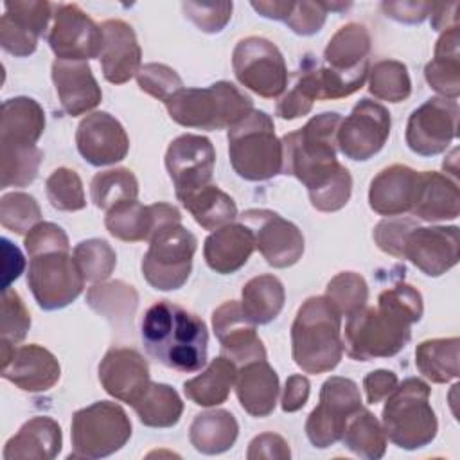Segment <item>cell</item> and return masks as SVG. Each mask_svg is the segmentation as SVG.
<instances>
[{"label":"cell","instance_id":"obj_15","mask_svg":"<svg viewBox=\"0 0 460 460\" xmlns=\"http://www.w3.org/2000/svg\"><path fill=\"white\" fill-rule=\"evenodd\" d=\"M458 129V102L446 97H431L411 111L406 124V144L420 156L444 153Z\"/></svg>","mask_w":460,"mask_h":460},{"label":"cell","instance_id":"obj_33","mask_svg":"<svg viewBox=\"0 0 460 460\" xmlns=\"http://www.w3.org/2000/svg\"><path fill=\"white\" fill-rule=\"evenodd\" d=\"M235 376L237 365L232 359L226 356L214 358L199 376L183 383V394L198 406L223 404L235 385Z\"/></svg>","mask_w":460,"mask_h":460},{"label":"cell","instance_id":"obj_10","mask_svg":"<svg viewBox=\"0 0 460 460\" xmlns=\"http://www.w3.org/2000/svg\"><path fill=\"white\" fill-rule=\"evenodd\" d=\"M232 68L243 86L264 99L280 97L288 86L284 56L273 41L262 36L237 41L232 52Z\"/></svg>","mask_w":460,"mask_h":460},{"label":"cell","instance_id":"obj_43","mask_svg":"<svg viewBox=\"0 0 460 460\" xmlns=\"http://www.w3.org/2000/svg\"><path fill=\"white\" fill-rule=\"evenodd\" d=\"M43 153L38 146L0 144V189L25 187L34 181Z\"/></svg>","mask_w":460,"mask_h":460},{"label":"cell","instance_id":"obj_49","mask_svg":"<svg viewBox=\"0 0 460 460\" xmlns=\"http://www.w3.org/2000/svg\"><path fill=\"white\" fill-rule=\"evenodd\" d=\"M31 327V314L14 289H4L2 293V318H0V334L5 343L18 345Z\"/></svg>","mask_w":460,"mask_h":460},{"label":"cell","instance_id":"obj_47","mask_svg":"<svg viewBox=\"0 0 460 460\" xmlns=\"http://www.w3.org/2000/svg\"><path fill=\"white\" fill-rule=\"evenodd\" d=\"M74 257L84 280L90 282L106 280L113 273L117 264V255L104 239L81 241L74 248Z\"/></svg>","mask_w":460,"mask_h":460},{"label":"cell","instance_id":"obj_20","mask_svg":"<svg viewBox=\"0 0 460 460\" xmlns=\"http://www.w3.org/2000/svg\"><path fill=\"white\" fill-rule=\"evenodd\" d=\"M212 329L221 343V352L235 365L266 359V349L255 332V323L235 300L221 304L212 313Z\"/></svg>","mask_w":460,"mask_h":460},{"label":"cell","instance_id":"obj_63","mask_svg":"<svg viewBox=\"0 0 460 460\" xmlns=\"http://www.w3.org/2000/svg\"><path fill=\"white\" fill-rule=\"evenodd\" d=\"M458 2L451 4H431V25L435 31H449L458 27Z\"/></svg>","mask_w":460,"mask_h":460},{"label":"cell","instance_id":"obj_52","mask_svg":"<svg viewBox=\"0 0 460 460\" xmlns=\"http://www.w3.org/2000/svg\"><path fill=\"white\" fill-rule=\"evenodd\" d=\"M232 2H217V4H198V2H183L181 9L185 18H189L199 31L214 34L225 29V25L232 18Z\"/></svg>","mask_w":460,"mask_h":460},{"label":"cell","instance_id":"obj_19","mask_svg":"<svg viewBox=\"0 0 460 460\" xmlns=\"http://www.w3.org/2000/svg\"><path fill=\"white\" fill-rule=\"evenodd\" d=\"M79 155L92 165H111L126 158L129 138L122 124L106 111L86 115L75 131Z\"/></svg>","mask_w":460,"mask_h":460},{"label":"cell","instance_id":"obj_62","mask_svg":"<svg viewBox=\"0 0 460 460\" xmlns=\"http://www.w3.org/2000/svg\"><path fill=\"white\" fill-rule=\"evenodd\" d=\"M2 253H4V282L2 289H9L11 282L20 277L25 268V259L22 252L5 237H2Z\"/></svg>","mask_w":460,"mask_h":460},{"label":"cell","instance_id":"obj_16","mask_svg":"<svg viewBox=\"0 0 460 460\" xmlns=\"http://www.w3.org/2000/svg\"><path fill=\"white\" fill-rule=\"evenodd\" d=\"M255 239V248L273 268H289L304 253V235L300 228L268 208H248L241 216Z\"/></svg>","mask_w":460,"mask_h":460},{"label":"cell","instance_id":"obj_34","mask_svg":"<svg viewBox=\"0 0 460 460\" xmlns=\"http://www.w3.org/2000/svg\"><path fill=\"white\" fill-rule=\"evenodd\" d=\"M239 433L235 417L226 410H208L198 413L189 428V440L203 455H219L228 451Z\"/></svg>","mask_w":460,"mask_h":460},{"label":"cell","instance_id":"obj_4","mask_svg":"<svg viewBox=\"0 0 460 460\" xmlns=\"http://www.w3.org/2000/svg\"><path fill=\"white\" fill-rule=\"evenodd\" d=\"M291 356L305 374L336 368L343 356L341 314L325 296L307 298L291 325Z\"/></svg>","mask_w":460,"mask_h":460},{"label":"cell","instance_id":"obj_58","mask_svg":"<svg viewBox=\"0 0 460 460\" xmlns=\"http://www.w3.org/2000/svg\"><path fill=\"white\" fill-rule=\"evenodd\" d=\"M289 456H291V451H289L288 442L277 433H261V435H257L250 442L248 453H246V458H250V460H257V458L286 460Z\"/></svg>","mask_w":460,"mask_h":460},{"label":"cell","instance_id":"obj_39","mask_svg":"<svg viewBox=\"0 0 460 460\" xmlns=\"http://www.w3.org/2000/svg\"><path fill=\"white\" fill-rule=\"evenodd\" d=\"M88 305L108 318L111 323L120 325L126 322H131L138 295L133 286L122 282V280H110V282H95L88 293H86Z\"/></svg>","mask_w":460,"mask_h":460},{"label":"cell","instance_id":"obj_48","mask_svg":"<svg viewBox=\"0 0 460 460\" xmlns=\"http://www.w3.org/2000/svg\"><path fill=\"white\" fill-rule=\"evenodd\" d=\"M41 210L38 201L25 192H9L0 199V223L14 234H27L38 225Z\"/></svg>","mask_w":460,"mask_h":460},{"label":"cell","instance_id":"obj_44","mask_svg":"<svg viewBox=\"0 0 460 460\" xmlns=\"http://www.w3.org/2000/svg\"><path fill=\"white\" fill-rule=\"evenodd\" d=\"M368 90L376 99L401 102L411 93V81L404 63L383 59L368 68Z\"/></svg>","mask_w":460,"mask_h":460},{"label":"cell","instance_id":"obj_36","mask_svg":"<svg viewBox=\"0 0 460 460\" xmlns=\"http://www.w3.org/2000/svg\"><path fill=\"white\" fill-rule=\"evenodd\" d=\"M178 199L190 212L196 223L205 230H217L237 217L235 201L225 190L212 183Z\"/></svg>","mask_w":460,"mask_h":460},{"label":"cell","instance_id":"obj_5","mask_svg":"<svg viewBox=\"0 0 460 460\" xmlns=\"http://www.w3.org/2000/svg\"><path fill=\"white\" fill-rule=\"evenodd\" d=\"M169 117L194 129L217 131L232 128L252 110V99L228 81H217L207 88H181L165 101Z\"/></svg>","mask_w":460,"mask_h":460},{"label":"cell","instance_id":"obj_18","mask_svg":"<svg viewBox=\"0 0 460 460\" xmlns=\"http://www.w3.org/2000/svg\"><path fill=\"white\" fill-rule=\"evenodd\" d=\"M401 259H408L428 277H440L460 259L458 226H415L401 246Z\"/></svg>","mask_w":460,"mask_h":460},{"label":"cell","instance_id":"obj_41","mask_svg":"<svg viewBox=\"0 0 460 460\" xmlns=\"http://www.w3.org/2000/svg\"><path fill=\"white\" fill-rule=\"evenodd\" d=\"M341 442L358 456L377 460L386 451V435L381 422L374 413L361 408L358 410L345 426Z\"/></svg>","mask_w":460,"mask_h":460},{"label":"cell","instance_id":"obj_31","mask_svg":"<svg viewBox=\"0 0 460 460\" xmlns=\"http://www.w3.org/2000/svg\"><path fill=\"white\" fill-rule=\"evenodd\" d=\"M45 129V111L31 97L4 101L0 113V144L36 146Z\"/></svg>","mask_w":460,"mask_h":460},{"label":"cell","instance_id":"obj_35","mask_svg":"<svg viewBox=\"0 0 460 460\" xmlns=\"http://www.w3.org/2000/svg\"><path fill=\"white\" fill-rule=\"evenodd\" d=\"M370 34L361 23L340 27L323 50V63L340 72H352L368 66Z\"/></svg>","mask_w":460,"mask_h":460},{"label":"cell","instance_id":"obj_23","mask_svg":"<svg viewBox=\"0 0 460 460\" xmlns=\"http://www.w3.org/2000/svg\"><path fill=\"white\" fill-rule=\"evenodd\" d=\"M102 29V50L101 68L102 75L111 84H124L131 77H137L142 68V50L137 34L124 20H106Z\"/></svg>","mask_w":460,"mask_h":460},{"label":"cell","instance_id":"obj_55","mask_svg":"<svg viewBox=\"0 0 460 460\" xmlns=\"http://www.w3.org/2000/svg\"><path fill=\"white\" fill-rule=\"evenodd\" d=\"M415 226H417V223L413 219H408V217L381 221L374 228V241L379 246V250H383L388 255H394V257L401 259L402 241H404L406 234Z\"/></svg>","mask_w":460,"mask_h":460},{"label":"cell","instance_id":"obj_24","mask_svg":"<svg viewBox=\"0 0 460 460\" xmlns=\"http://www.w3.org/2000/svg\"><path fill=\"white\" fill-rule=\"evenodd\" d=\"M59 376L61 367L56 356L36 343L14 347L11 358L2 363V377L31 394L50 390Z\"/></svg>","mask_w":460,"mask_h":460},{"label":"cell","instance_id":"obj_9","mask_svg":"<svg viewBox=\"0 0 460 460\" xmlns=\"http://www.w3.org/2000/svg\"><path fill=\"white\" fill-rule=\"evenodd\" d=\"M196 246V235L181 221L158 228L140 264L146 282L160 291L180 289L190 275Z\"/></svg>","mask_w":460,"mask_h":460},{"label":"cell","instance_id":"obj_6","mask_svg":"<svg viewBox=\"0 0 460 460\" xmlns=\"http://www.w3.org/2000/svg\"><path fill=\"white\" fill-rule=\"evenodd\" d=\"M431 388L419 377L395 386L383 406L385 435L401 449H419L437 437L438 422L429 404Z\"/></svg>","mask_w":460,"mask_h":460},{"label":"cell","instance_id":"obj_11","mask_svg":"<svg viewBox=\"0 0 460 460\" xmlns=\"http://www.w3.org/2000/svg\"><path fill=\"white\" fill-rule=\"evenodd\" d=\"M84 282L75 257L68 252L58 250L31 257L27 284L38 305L45 311L72 304L83 293Z\"/></svg>","mask_w":460,"mask_h":460},{"label":"cell","instance_id":"obj_61","mask_svg":"<svg viewBox=\"0 0 460 460\" xmlns=\"http://www.w3.org/2000/svg\"><path fill=\"white\" fill-rule=\"evenodd\" d=\"M309 379L302 374H293L288 377L284 392H282V401L280 406L286 413L298 411L300 408L305 406L309 399Z\"/></svg>","mask_w":460,"mask_h":460},{"label":"cell","instance_id":"obj_59","mask_svg":"<svg viewBox=\"0 0 460 460\" xmlns=\"http://www.w3.org/2000/svg\"><path fill=\"white\" fill-rule=\"evenodd\" d=\"M399 385V379L394 372L390 370H374L365 376L363 379V388L367 395L368 404H377L383 399H386L395 386Z\"/></svg>","mask_w":460,"mask_h":460},{"label":"cell","instance_id":"obj_42","mask_svg":"<svg viewBox=\"0 0 460 460\" xmlns=\"http://www.w3.org/2000/svg\"><path fill=\"white\" fill-rule=\"evenodd\" d=\"M90 196L97 208L108 212L120 203L138 198L137 176L126 167L97 172L90 183Z\"/></svg>","mask_w":460,"mask_h":460},{"label":"cell","instance_id":"obj_45","mask_svg":"<svg viewBox=\"0 0 460 460\" xmlns=\"http://www.w3.org/2000/svg\"><path fill=\"white\" fill-rule=\"evenodd\" d=\"M323 296L341 316H350L367 305L368 288L359 273L341 271L329 280Z\"/></svg>","mask_w":460,"mask_h":460},{"label":"cell","instance_id":"obj_2","mask_svg":"<svg viewBox=\"0 0 460 460\" xmlns=\"http://www.w3.org/2000/svg\"><path fill=\"white\" fill-rule=\"evenodd\" d=\"M140 336L147 354L167 368L190 374L207 365V325L178 304H153L142 318Z\"/></svg>","mask_w":460,"mask_h":460},{"label":"cell","instance_id":"obj_30","mask_svg":"<svg viewBox=\"0 0 460 460\" xmlns=\"http://www.w3.org/2000/svg\"><path fill=\"white\" fill-rule=\"evenodd\" d=\"M59 424L50 417L29 419L4 447L5 460H50L61 451Z\"/></svg>","mask_w":460,"mask_h":460},{"label":"cell","instance_id":"obj_50","mask_svg":"<svg viewBox=\"0 0 460 460\" xmlns=\"http://www.w3.org/2000/svg\"><path fill=\"white\" fill-rule=\"evenodd\" d=\"M137 83L142 92L164 102L183 88V81L176 74V70L164 63L142 65V68L137 74Z\"/></svg>","mask_w":460,"mask_h":460},{"label":"cell","instance_id":"obj_8","mask_svg":"<svg viewBox=\"0 0 460 460\" xmlns=\"http://www.w3.org/2000/svg\"><path fill=\"white\" fill-rule=\"evenodd\" d=\"M72 447L68 458H104L122 449L131 437V420L124 408L97 401L72 415Z\"/></svg>","mask_w":460,"mask_h":460},{"label":"cell","instance_id":"obj_27","mask_svg":"<svg viewBox=\"0 0 460 460\" xmlns=\"http://www.w3.org/2000/svg\"><path fill=\"white\" fill-rule=\"evenodd\" d=\"M255 250L252 230L243 223H228L214 230L203 244V257L210 270L221 275L241 270Z\"/></svg>","mask_w":460,"mask_h":460},{"label":"cell","instance_id":"obj_32","mask_svg":"<svg viewBox=\"0 0 460 460\" xmlns=\"http://www.w3.org/2000/svg\"><path fill=\"white\" fill-rule=\"evenodd\" d=\"M460 32L458 27L440 34L435 45V56L424 68V77L437 93L455 99L460 93Z\"/></svg>","mask_w":460,"mask_h":460},{"label":"cell","instance_id":"obj_64","mask_svg":"<svg viewBox=\"0 0 460 460\" xmlns=\"http://www.w3.org/2000/svg\"><path fill=\"white\" fill-rule=\"evenodd\" d=\"M252 7L264 18L270 20H280L286 22L288 14L291 13L293 2L288 0H261V2H252Z\"/></svg>","mask_w":460,"mask_h":460},{"label":"cell","instance_id":"obj_37","mask_svg":"<svg viewBox=\"0 0 460 460\" xmlns=\"http://www.w3.org/2000/svg\"><path fill=\"white\" fill-rule=\"evenodd\" d=\"M241 307L244 314L257 325L270 323L275 320L286 300V291L282 282L275 275H257L250 279L241 293Z\"/></svg>","mask_w":460,"mask_h":460},{"label":"cell","instance_id":"obj_38","mask_svg":"<svg viewBox=\"0 0 460 460\" xmlns=\"http://www.w3.org/2000/svg\"><path fill=\"white\" fill-rule=\"evenodd\" d=\"M138 420L149 428H172L183 413L178 392L164 383H149L146 392L131 404Z\"/></svg>","mask_w":460,"mask_h":460},{"label":"cell","instance_id":"obj_25","mask_svg":"<svg viewBox=\"0 0 460 460\" xmlns=\"http://www.w3.org/2000/svg\"><path fill=\"white\" fill-rule=\"evenodd\" d=\"M52 81L61 108L70 117H77L93 110L102 99L101 86L97 84L86 61L56 59L52 63Z\"/></svg>","mask_w":460,"mask_h":460},{"label":"cell","instance_id":"obj_53","mask_svg":"<svg viewBox=\"0 0 460 460\" xmlns=\"http://www.w3.org/2000/svg\"><path fill=\"white\" fill-rule=\"evenodd\" d=\"M25 250L29 253V257L38 255V253H45V252H68L70 250V243H68V235L65 234V230L54 223H38L36 226H32L23 239Z\"/></svg>","mask_w":460,"mask_h":460},{"label":"cell","instance_id":"obj_7","mask_svg":"<svg viewBox=\"0 0 460 460\" xmlns=\"http://www.w3.org/2000/svg\"><path fill=\"white\" fill-rule=\"evenodd\" d=\"M228 156L234 171L248 181H264L282 172V142L271 117L252 110L228 128Z\"/></svg>","mask_w":460,"mask_h":460},{"label":"cell","instance_id":"obj_51","mask_svg":"<svg viewBox=\"0 0 460 460\" xmlns=\"http://www.w3.org/2000/svg\"><path fill=\"white\" fill-rule=\"evenodd\" d=\"M4 7L5 14H9L16 25L36 38L47 31V25L54 14V4L49 2H5Z\"/></svg>","mask_w":460,"mask_h":460},{"label":"cell","instance_id":"obj_40","mask_svg":"<svg viewBox=\"0 0 460 460\" xmlns=\"http://www.w3.org/2000/svg\"><path fill=\"white\" fill-rule=\"evenodd\" d=\"M458 349L460 340L433 338L417 345L415 365L419 372L433 383H447L458 377Z\"/></svg>","mask_w":460,"mask_h":460},{"label":"cell","instance_id":"obj_60","mask_svg":"<svg viewBox=\"0 0 460 460\" xmlns=\"http://www.w3.org/2000/svg\"><path fill=\"white\" fill-rule=\"evenodd\" d=\"M381 9L386 16L402 23H420L431 11L429 2H383Z\"/></svg>","mask_w":460,"mask_h":460},{"label":"cell","instance_id":"obj_3","mask_svg":"<svg viewBox=\"0 0 460 460\" xmlns=\"http://www.w3.org/2000/svg\"><path fill=\"white\" fill-rule=\"evenodd\" d=\"M341 117L336 111L314 115L296 131L286 133L282 142V174L295 176L309 194L322 190L343 172L336 160V135Z\"/></svg>","mask_w":460,"mask_h":460},{"label":"cell","instance_id":"obj_26","mask_svg":"<svg viewBox=\"0 0 460 460\" xmlns=\"http://www.w3.org/2000/svg\"><path fill=\"white\" fill-rule=\"evenodd\" d=\"M420 172L408 165L394 164L385 167L368 189V205L381 216H401L410 212L417 196Z\"/></svg>","mask_w":460,"mask_h":460},{"label":"cell","instance_id":"obj_28","mask_svg":"<svg viewBox=\"0 0 460 460\" xmlns=\"http://www.w3.org/2000/svg\"><path fill=\"white\" fill-rule=\"evenodd\" d=\"M410 212L429 223L456 219L460 214L456 180L437 171H420L417 196Z\"/></svg>","mask_w":460,"mask_h":460},{"label":"cell","instance_id":"obj_56","mask_svg":"<svg viewBox=\"0 0 460 460\" xmlns=\"http://www.w3.org/2000/svg\"><path fill=\"white\" fill-rule=\"evenodd\" d=\"M0 45L5 52L25 58L31 56L36 50L38 38L27 31H23L20 25H16L9 14H2L0 18Z\"/></svg>","mask_w":460,"mask_h":460},{"label":"cell","instance_id":"obj_13","mask_svg":"<svg viewBox=\"0 0 460 460\" xmlns=\"http://www.w3.org/2000/svg\"><path fill=\"white\" fill-rule=\"evenodd\" d=\"M47 41L61 61H86L102 50V29L77 4L54 5Z\"/></svg>","mask_w":460,"mask_h":460},{"label":"cell","instance_id":"obj_1","mask_svg":"<svg viewBox=\"0 0 460 460\" xmlns=\"http://www.w3.org/2000/svg\"><path fill=\"white\" fill-rule=\"evenodd\" d=\"M420 293L399 282L385 289L377 298V307H361L347 316L343 349L356 361L392 358L404 349L411 336V323L422 316Z\"/></svg>","mask_w":460,"mask_h":460},{"label":"cell","instance_id":"obj_54","mask_svg":"<svg viewBox=\"0 0 460 460\" xmlns=\"http://www.w3.org/2000/svg\"><path fill=\"white\" fill-rule=\"evenodd\" d=\"M327 18L323 2H293L291 13L286 18V25L300 36H311L318 32Z\"/></svg>","mask_w":460,"mask_h":460},{"label":"cell","instance_id":"obj_22","mask_svg":"<svg viewBox=\"0 0 460 460\" xmlns=\"http://www.w3.org/2000/svg\"><path fill=\"white\" fill-rule=\"evenodd\" d=\"M99 381L111 397L131 406L151 383L147 361L135 349H110L99 365Z\"/></svg>","mask_w":460,"mask_h":460},{"label":"cell","instance_id":"obj_12","mask_svg":"<svg viewBox=\"0 0 460 460\" xmlns=\"http://www.w3.org/2000/svg\"><path fill=\"white\" fill-rule=\"evenodd\" d=\"M363 408L358 385L349 377L332 376L320 390V402L305 420V435L314 447H329L341 440L347 420Z\"/></svg>","mask_w":460,"mask_h":460},{"label":"cell","instance_id":"obj_46","mask_svg":"<svg viewBox=\"0 0 460 460\" xmlns=\"http://www.w3.org/2000/svg\"><path fill=\"white\" fill-rule=\"evenodd\" d=\"M45 192L56 210L75 212L86 207L83 181L74 169L59 167L52 171L45 181Z\"/></svg>","mask_w":460,"mask_h":460},{"label":"cell","instance_id":"obj_14","mask_svg":"<svg viewBox=\"0 0 460 460\" xmlns=\"http://www.w3.org/2000/svg\"><path fill=\"white\" fill-rule=\"evenodd\" d=\"M390 111L370 99H361L349 117L341 119L336 146L354 162H365L377 155L390 135Z\"/></svg>","mask_w":460,"mask_h":460},{"label":"cell","instance_id":"obj_29","mask_svg":"<svg viewBox=\"0 0 460 460\" xmlns=\"http://www.w3.org/2000/svg\"><path fill=\"white\" fill-rule=\"evenodd\" d=\"M234 386L239 404L252 417H268L275 410L279 397V376L266 359H255L241 365Z\"/></svg>","mask_w":460,"mask_h":460},{"label":"cell","instance_id":"obj_17","mask_svg":"<svg viewBox=\"0 0 460 460\" xmlns=\"http://www.w3.org/2000/svg\"><path fill=\"white\" fill-rule=\"evenodd\" d=\"M216 151L207 137L185 133L176 137L165 151V169L174 185L176 198L210 183Z\"/></svg>","mask_w":460,"mask_h":460},{"label":"cell","instance_id":"obj_57","mask_svg":"<svg viewBox=\"0 0 460 460\" xmlns=\"http://www.w3.org/2000/svg\"><path fill=\"white\" fill-rule=\"evenodd\" d=\"M313 102L314 101L307 93V90L293 77L291 88L277 102V115L284 120H293V119L304 117L313 110Z\"/></svg>","mask_w":460,"mask_h":460},{"label":"cell","instance_id":"obj_21","mask_svg":"<svg viewBox=\"0 0 460 460\" xmlns=\"http://www.w3.org/2000/svg\"><path fill=\"white\" fill-rule=\"evenodd\" d=\"M181 214L171 203L142 205L138 199L120 203L106 212L104 225L108 232L126 243L149 241L151 235L169 225L180 223Z\"/></svg>","mask_w":460,"mask_h":460}]
</instances>
